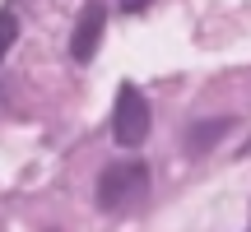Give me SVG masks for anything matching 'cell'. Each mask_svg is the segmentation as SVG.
Wrapping results in <instances>:
<instances>
[{"label": "cell", "mask_w": 251, "mask_h": 232, "mask_svg": "<svg viewBox=\"0 0 251 232\" xmlns=\"http://www.w3.org/2000/svg\"><path fill=\"white\" fill-rule=\"evenodd\" d=\"M140 195H149V162L144 158H121L112 167H102L98 177V209L117 214V209L135 205Z\"/></svg>", "instance_id": "cell-1"}, {"label": "cell", "mask_w": 251, "mask_h": 232, "mask_svg": "<svg viewBox=\"0 0 251 232\" xmlns=\"http://www.w3.org/2000/svg\"><path fill=\"white\" fill-rule=\"evenodd\" d=\"M102 23H107V9H102V5H84L79 23H75V33H70V56H75L79 65L93 61V51H98V37H102Z\"/></svg>", "instance_id": "cell-3"}, {"label": "cell", "mask_w": 251, "mask_h": 232, "mask_svg": "<svg viewBox=\"0 0 251 232\" xmlns=\"http://www.w3.org/2000/svg\"><path fill=\"white\" fill-rule=\"evenodd\" d=\"M149 125H153L149 98H144L135 84H121V89H117V102H112V139H117L121 149H135V144H144Z\"/></svg>", "instance_id": "cell-2"}, {"label": "cell", "mask_w": 251, "mask_h": 232, "mask_svg": "<svg viewBox=\"0 0 251 232\" xmlns=\"http://www.w3.org/2000/svg\"><path fill=\"white\" fill-rule=\"evenodd\" d=\"M14 37H19V19H14V9H0V61H5V51L14 46Z\"/></svg>", "instance_id": "cell-5"}, {"label": "cell", "mask_w": 251, "mask_h": 232, "mask_svg": "<svg viewBox=\"0 0 251 232\" xmlns=\"http://www.w3.org/2000/svg\"><path fill=\"white\" fill-rule=\"evenodd\" d=\"M228 130H233V116H205V121H191L186 130H181V149H186L191 158H200V153H209Z\"/></svg>", "instance_id": "cell-4"}]
</instances>
